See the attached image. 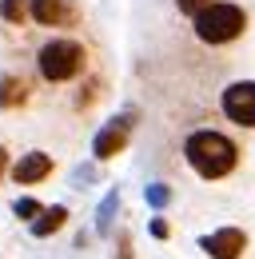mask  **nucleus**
<instances>
[{"label":"nucleus","instance_id":"8","mask_svg":"<svg viewBox=\"0 0 255 259\" xmlns=\"http://www.w3.org/2000/svg\"><path fill=\"white\" fill-rule=\"evenodd\" d=\"M32 20L44 28H56L72 20V4L68 0H32Z\"/></svg>","mask_w":255,"mask_h":259},{"label":"nucleus","instance_id":"14","mask_svg":"<svg viewBox=\"0 0 255 259\" xmlns=\"http://www.w3.org/2000/svg\"><path fill=\"white\" fill-rule=\"evenodd\" d=\"M176 4H180V12H188L191 20H195V16H199L207 4H216V0H176Z\"/></svg>","mask_w":255,"mask_h":259},{"label":"nucleus","instance_id":"16","mask_svg":"<svg viewBox=\"0 0 255 259\" xmlns=\"http://www.w3.org/2000/svg\"><path fill=\"white\" fill-rule=\"evenodd\" d=\"M4 163H8V152L0 148V176H4Z\"/></svg>","mask_w":255,"mask_h":259},{"label":"nucleus","instance_id":"7","mask_svg":"<svg viewBox=\"0 0 255 259\" xmlns=\"http://www.w3.org/2000/svg\"><path fill=\"white\" fill-rule=\"evenodd\" d=\"M44 176H52V156H48V152H28V156H20L16 167H12V180H16V184H40Z\"/></svg>","mask_w":255,"mask_h":259},{"label":"nucleus","instance_id":"13","mask_svg":"<svg viewBox=\"0 0 255 259\" xmlns=\"http://www.w3.org/2000/svg\"><path fill=\"white\" fill-rule=\"evenodd\" d=\"M148 203H152V207H167V199H172V192H167V184H152V188H148Z\"/></svg>","mask_w":255,"mask_h":259},{"label":"nucleus","instance_id":"4","mask_svg":"<svg viewBox=\"0 0 255 259\" xmlns=\"http://www.w3.org/2000/svg\"><path fill=\"white\" fill-rule=\"evenodd\" d=\"M223 116L239 128H255V80H235L223 88Z\"/></svg>","mask_w":255,"mask_h":259},{"label":"nucleus","instance_id":"9","mask_svg":"<svg viewBox=\"0 0 255 259\" xmlns=\"http://www.w3.org/2000/svg\"><path fill=\"white\" fill-rule=\"evenodd\" d=\"M64 220H68V207H44V211L32 220V235H36V239H44V235L60 231Z\"/></svg>","mask_w":255,"mask_h":259},{"label":"nucleus","instance_id":"15","mask_svg":"<svg viewBox=\"0 0 255 259\" xmlns=\"http://www.w3.org/2000/svg\"><path fill=\"white\" fill-rule=\"evenodd\" d=\"M152 235H159V239H163V235H167V224H163V220H152Z\"/></svg>","mask_w":255,"mask_h":259},{"label":"nucleus","instance_id":"3","mask_svg":"<svg viewBox=\"0 0 255 259\" xmlns=\"http://www.w3.org/2000/svg\"><path fill=\"white\" fill-rule=\"evenodd\" d=\"M84 48L76 44V40H48L44 48H40V56H36V64H40V76L44 80H52V84H64V80H76L80 72H84Z\"/></svg>","mask_w":255,"mask_h":259},{"label":"nucleus","instance_id":"1","mask_svg":"<svg viewBox=\"0 0 255 259\" xmlns=\"http://www.w3.org/2000/svg\"><path fill=\"white\" fill-rule=\"evenodd\" d=\"M184 156H188L195 176H203V180H223V176L235 171L239 148H235L223 132H191L188 144H184Z\"/></svg>","mask_w":255,"mask_h":259},{"label":"nucleus","instance_id":"12","mask_svg":"<svg viewBox=\"0 0 255 259\" xmlns=\"http://www.w3.org/2000/svg\"><path fill=\"white\" fill-rule=\"evenodd\" d=\"M12 211H16L20 220H36V215H40L44 207H40L36 199H28V195H24V199H16V203H12Z\"/></svg>","mask_w":255,"mask_h":259},{"label":"nucleus","instance_id":"2","mask_svg":"<svg viewBox=\"0 0 255 259\" xmlns=\"http://www.w3.org/2000/svg\"><path fill=\"white\" fill-rule=\"evenodd\" d=\"M247 28V16H243V8L239 4H207L199 16H195V36L203 40V44H231L235 36Z\"/></svg>","mask_w":255,"mask_h":259},{"label":"nucleus","instance_id":"6","mask_svg":"<svg viewBox=\"0 0 255 259\" xmlns=\"http://www.w3.org/2000/svg\"><path fill=\"white\" fill-rule=\"evenodd\" d=\"M128 132H132V116H120V120L104 124V128H100V136H96V144H92L96 160H112L116 152H124Z\"/></svg>","mask_w":255,"mask_h":259},{"label":"nucleus","instance_id":"11","mask_svg":"<svg viewBox=\"0 0 255 259\" xmlns=\"http://www.w3.org/2000/svg\"><path fill=\"white\" fill-rule=\"evenodd\" d=\"M0 16H4L8 24H20V20L28 16V4H24V0H0Z\"/></svg>","mask_w":255,"mask_h":259},{"label":"nucleus","instance_id":"10","mask_svg":"<svg viewBox=\"0 0 255 259\" xmlns=\"http://www.w3.org/2000/svg\"><path fill=\"white\" fill-rule=\"evenodd\" d=\"M28 100V84L20 76H0V108H20Z\"/></svg>","mask_w":255,"mask_h":259},{"label":"nucleus","instance_id":"5","mask_svg":"<svg viewBox=\"0 0 255 259\" xmlns=\"http://www.w3.org/2000/svg\"><path fill=\"white\" fill-rule=\"evenodd\" d=\"M199 247H203L211 259H239L243 247H247V235H243L239 227H220V231H211Z\"/></svg>","mask_w":255,"mask_h":259}]
</instances>
